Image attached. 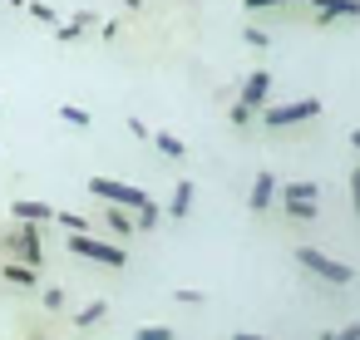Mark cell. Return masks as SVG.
I'll use <instances>...</instances> for the list:
<instances>
[{"mask_svg": "<svg viewBox=\"0 0 360 340\" xmlns=\"http://www.w3.org/2000/svg\"><path fill=\"white\" fill-rule=\"evenodd\" d=\"M89 192H94L99 202H109V207H124V212H143V207H153V197H148L143 188L119 183V178H89Z\"/></svg>", "mask_w": 360, "mask_h": 340, "instance_id": "cell-1", "label": "cell"}, {"mask_svg": "<svg viewBox=\"0 0 360 340\" xmlns=\"http://www.w3.org/2000/svg\"><path fill=\"white\" fill-rule=\"evenodd\" d=\"M296 261H301L311 276H321L326 286H350V281H355V266H345V261L326 256L321 247H296Z\"/></svg>", "mask_w": 360, "mask_h": 340, "instance_id": "cell-2", "label": "cell"}, {"mask_svg": "<svg viewBox=\"0 0 360 340\" xmlns=\"http://www.w3.org/2000/svg\"><path fill=\"white\" fill-rule=\"evenodd\" d=\"M70 251H75V256H89V261H99V266H109V271H124V266H129V251H124L119 242H99L94 232H84V237H70Z\"/></svg>", "mask_w": 360, "mask_h": 340, "instance_id": "cell-3", "label": "cell"}, {"mask_svg": "<svg viewBox=\"0 0 360 340\" xmlns=\"http://www.w3.org/2000/svg\"><path fill=\"white\" fill-rule=\"evenodd\" d=\"M321 114V99H291V104H266L262 109V124L266 129H291V124H306Z\"/></svg>", "mask_w": 360, "mask_h": 340, "instance_id": "cell-4", "label": "cell"}, {"mask_svg": "<svg viewBox=\"0 0 360 340\" xmlns=\"http://www.w3.org/2000/svg\"><path fill=\"white\" fill-rule=\"evenodd\" d=\"M11 256H15L20 266H35V271H40V261H45V247H40V227H30V222L11 227Z\"/></svg>", "mask_w": 360, "mask_h": 340, "instance_id": "cell-5", "label": "cell"}, {"mask_svg": "<svg viewBox=\"0 0 360 340\" xmlns=\"http://www.w3.org/2000/svg\"><path fill=\"white\" fill-rule=\"evenodd\" d=\"M266 94H271V74H266V70H252L247 84H242V99H237V104H242L247 114H262V109L271 104Z\"/></svg>", "mask_w": 360, "mask_h": 340, "instance_id": "cell-6", "label": "cell"}, {"mask_svg": "<svg viewBox=\"0 0 360 340\" xmlns=\"http://www.w3.org/2000/svg\"><path fill=\"white\" fill-rule=\"evenodd\" d=\"M271 197H276V173H257V178H252V192H247V207H252V212H266Z\"/></svg>", "mask_w": 360, "mask_h": 340, "instance_id": "cell-7", "label": "cell"}, {"mask_svg": "<svg viewBox=\"0 0 360 340\" xmlns=\"http://www.w3.org/2000/svg\"><path fill=\"white\" fill-rule=\"evenodd\" d=\"M321 20H355L360 15V0H311Z\"/></svg>", "mask_w": 360, "mask_h": 340, "instance_id": "cell-8", "label": "cell"}, {"mask_svg": "<svg viewBox=\"0 0 360 340\" xmlns=\"http://www.w3.org/2000/svg\"><path fill=\"white\" fill-rule=\"evenodd\" d=\"M276 197H281V202H316V197H321V188H316L311 178H296V183H281V188H276Z\"/></svg>", "mask_w": 360, "mask_h": 340, "instance_id": "cell-9", "label": "cell"}, {"mask_svg": "<svg viewBox=\"0 0 360 340\" xmlns=\"http://www.w3.org/2000/svg\"><path fill=\"white\" fill-rule=\"evenodd\" d=\"M11 217H20V222H30V227H40V222H55V212H50V202H15L11 207Z\"/></svg>", "mask_w": 360, "mask_h": 340, "instance_id": "cell-10", "label": "cell"}, {"mask_svg": "<svg viewBox=\"0 0 360 340\" xmlns=\"http://www.w3.org/2000/svg\"><path fill=\"white\" fill-rule=\"evenodd\" d=\"M188 212H193V183L183 178V183L173 188V197H168V217H173V222H183Z\"/></svg>", "mask_w": 360, "mask_h": 340, "instance_id": "cell-11", "label": "cell"}, {"mask_svg": "<svg viewBox=\"0 0 360 340\" xmlns=\"http://www.w3.org/2000/svg\"><path fill=\"white\" fill-rule=\"evenodd\" d=\"M104 227H109V237H114V242L134 237V217H129L124 207H104Z\"/></svg>", "mask_w": 360, "mask_h": 340, "instance_id": "cell-12", "label": "cell"}, {"mask_svg": "<svg viewBox=\"0 0 360 340\" xmlns=\"http://www.w3.org/2000/svg\"><path fill=\"white\" fill-rule=\"evenodd\" d=\"M94 20H99V15H89V11H75V15L60 25V40H79L84 30H94Z\"/></svg>", "mask_w": 360, "mask_h": 340, "instance_id": "cell-13", "label": "cell"}, {"mask_svg": "<svg viewBox=\"0 0 360 340\" xmlns=\"http://www.w3.org/2000/svg\"><path fill=\"white\" fill-rule=\"evenodd\" d=\"M55 222H60L70 237H84V232H94V222H89V217H79V212H55Z\"/></svg>", "mask_w": 360, "mask_h": 340, "instance_id": "cell-14", "label": "cell"}, {"mask_svg": "<svg viewBox=\"0 0 360 340\" xmlns=\"http://www.w3.org/2000/svg\"><path fill=\"white\" fill-rule=\"evenodd\" d=\"M104 315H109V306H104V301H89V306H79V310H75V325H84V330H89V325H99Z\"/></svg>", "mask_w": 360, "mask_h": 340, "instance_id": "cell-15", "label": "cell"}, {"mask_svg": "<svg viewBox=\"0 0 360 340\" xmlns=\"http://www.w3.org/2000/svg\"><path fill=\"white\" fill-rule=\"evenodd\" d=\"M153 148H158L163 158H183V153H188V143L173 138V133H153Z\"/></svg>", "mask_w": 360, "mask_h": 340, "instance_id": "cell-16", "label": "cell"}, {"mask_svg": "<svg viewBox=\"0 0 360 340\" xmlns=\"http://www.w3.org/2000/svg\"><path fill=\"white\" fill-rule=\"evenodd\" d=\"M0 271H6V281H11V286H30V281H35V266H20V261H6Z\"/></svg>", "mask_w": 360, "mask_h": 340, "instance_id": "cell-17", "label": "cell"}, {"mask_svg": "<svg viewBox=\"0 0 360 340\" xmlns=\"http://www.w3.org/2000/svg\"><path fill=\"white\" fill-rule=\"evenodd\" d=\"M291 222H316V202H281Z\"/></svg>", "mask_w": 360, "mask_h": 340, "instance_id": "cell-18", "label": "cell"}, {"mask_svg": "<svg viewBox=\"0 0 360 340\" xmlns=\"http://www.w3.org/2000/svg\"><path fill=\"white\" fill-rule=\"evenodd\" d=\"M158 222H163L158 202H153V207H143V212H134V232H148V227H158Z\"/></svg>", "mask_w": 360, "mask_h": 340, "instance_id": "cell-19", "label": "cell"}, {"mask_svg": "<svg viewBox=\"0 0 360 340\" xmlns=\"http://www.w3.org/2000/svg\"><path fill=\"white\" fill-rule=\"evenodd\" d=\"M242 40H247L252 50H266V45H271V35H266L262 25H242Z\"/></svg>", "mask_w": 360, "mask_h": 340, "instance_id": "cell-20", "label": "cell"}, {"mask_svg": "<svg viewBox=\"0 0 360 340\" xmlns=\"http://www.w3.org/2000/svg\"><path fill=\"white\" fill-rule=\"evenodd\" d=\"M60 119H65V124H75V129H89V114H84L79 104H60Z\"/></svg>", "mask_w": 360, "mask_h": 340, "instance_id": "cell-21", "label": "cell"}, {"mask_svg": "<svg viewBox=\"0 0 360 340\" xmlns=\"http://www.w3.org/2000/svg\"><path fill=\"white\" fill-rule=\"evenodd\" d=\"M40 306H45L50 315H55V310H65V291H60V286H45V291H40Z\"/></svg>", "mask_w": 360, "mask_h": 340, "instance_id": "cell-22", "label": "cell"}, {"mask_svg": "<svg viewBox=\"0 0 360 340\" xmlns=\"http://www.w3.org/2000/svg\"><path fill=\"white\" fill-rule=\"evenodd\" d=\"M25 11H30V15H35L40 25H55V20H60V15H55V11L45 6V0H25Z\"/></svg>", "mask_w": 360, "mask_h": 340, "instance_id": "cell-23", "label": "cell"}, {"mask_svg": "<svg viewBox=\"0 0 360 340\" xmlns=\"http://www.w3.org/2000/svg\"><path fill=\"white\" fill-rule=\"evenodd\" d=\"M134 340H173V330H168V325H139Z\"/></svg>", "mask_w": 360, "mask_h": 340, "instance_id": "cell-24", "label": "cell"}, {"mask_svg": "<svg viewBox=\"0 0 360 340\" xmlns=\"http://www.w3.org/2000/svg\"><path fill=\"white\" fill-rule=\"evenodd\" d=\"M321 340H360V320H350L345 330H326Z\"/></svg>", "mask_w": 360, "mask_h": 340, "instance_id": "cell-25", "label": "cell"}, {"mask_svg": "<svg viewBox=\"0 0 360 340\" xmlns=\"http://www.w3.org/2000/svg\"><path fill=\"white\" fill-rule=\"evenodd\" d=\"M247 11H271V6H296V0H242Z\"/></svg>", "mask_w": 360, "mask_h": 340, "instance_id": "cell-26", "label": "cell"}, {"mask_svg": "<svg viewBox=\"0 0 360 340\" xmlns=\"http://www.w3.org/2000/svg\"><path fill=\"white\" fill-rule=\"evenodd\" d=\"M173 301H183V306H198V301H202V291H193V286H183V291H173Z\"/></svg>", "mask_w": 360, "mask_h": 340, "instance_id": "cell-27", "label": "cell"}, {"mask_svg": "<svg viewBox=\"0 0 360 340\" xmlns=\"http://www.w3.org/2000/svg\"><path fill=\"white\" fill-rule=\"evenodd\" d=\"M350 207H355V217H360V168L350 173Z\"/></svg>", "mask_w": 360, "mask_h": 340, "instance_id": "cell-28", "label": "cell"}, {"mask_svg": "<svg viewBox=\"0 0 360 340\" xmlns=\"http://www.w3.org/2000/svg\"><path fill=\"white\" fill-rule=\"evenodd\" d=\"M227 119H232V124H237V129H247V124H252V114H247V109H242V104H232V114H227Z\"/></svg>", "mask_w": 360, "mask_h": 340, "instance_id": "cell-29", "label": "cell"}, {"mask_svg": "<svg viewBox=\"0 0 360 340\" xmlns=\"http://www.w3.org/2000/svg\"><path fill=\"white\" fill-rule=\"evenodd\" d=\"M232 340H266V335H252V330H237Z\"/></svg>", "mask_w": 360, "mask_h": 340, "instance_id": "cell-30", "label": "cell"}, {"mask_svg": "<svg viewBox=\"0 0 360 340\" xmlns=\"http://www.w3.org/2000/svg\"><path fill=\"white\" fill-rule=\"evenodd\" d=\"M350 148H355V153H360V129H355V133H350Z\"/></svg>", "mask_w": 360, "mask_h": 340, "instance_id": "cell-31", "label": "cell"}]
</instances>
